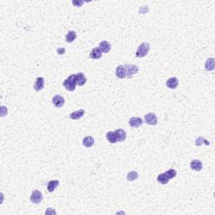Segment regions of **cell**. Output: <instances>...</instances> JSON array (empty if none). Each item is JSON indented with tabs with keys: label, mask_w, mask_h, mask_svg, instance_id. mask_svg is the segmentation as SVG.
<instances>
[{
	"label": "cell",
	"mask_w": 215,
	"mask_h": 215,
	"mask_svg": "<svg viewBox=\"0 0 215 215\" xmlns=\"http://www.w3.org/2000/svg\"><path fill=\"white\" fill-rule=\"evenodd\" d=\"M76 38V33L73 30H71L66 35V41L68 43H72L75 41Z\"/></svg>",
	"instance_id": "7402d4cb"
},
{
	"label": "cell",
	"mask_w": 215,
	"mask_h": 215,
	"mask_svg": "<svg viewBox=\"0 0 215 215\" xmlns=\"http://www.w3.org/2000/svg\"><path fill=\"white\" fill-rule=\"evenodd\" d=\"M45 87V79L44 77L42 76H40V77H37L36 78V82L35 83V86H34V88H35V91H41L42 89L44 88Z\"/></svg>",
	"instance_id": "5bb4252c"
},
{
	"label": "cell",
	"mask_w": 215,
	"mask_h": 215,
	"mask_svg": "<svg viewBox=\"0 0 215 215\" xmlns=\"http://www.w3.org/2000/svg\"><path fill=\"white\" fill-rule=\"evenodd\" d=\"M76 75H71V76L67 78L63 82V86L65 87V88L67 89V91L72 92L76 89Z\"/></svg>",
	"instance_id": "6da1fadb"
},
{
	"label": "cell",
	"mask_w": 215,
	"mask_h": 215,
	"mask_svg": "<svg viewBox=\"0 0 215 215\" xmlns=\"http://www.w3.org/2000/svg\"><path fill=\"white\" fill-rule=\"evenodd\" d=\"M115 133V135H116V138H117L118 142H123L126 139L127 134L126 132L124 131L122 129H119V130H117L114 131Z\"/></svg>",
	"instance_id": "30bf717a"
},
{
	"label": "cell",
	"mask_w": 215,
	"mask_h": 215,
	"mask_svg": "<svg viewBox=\"0 0 215 215\" xmlns=\"http://www.w3.org/2000/svg\"><path fill=\"white\" fill-rule=\"evenodd\" d=\"M142 123V119L139 117H132L130 118V120H129V124H130V127H132V128H138V127L141 126Z\"/></svg>",
	"instance_id": "ba28073f"
},
{
	"label": "cell",
	"mask_w": 215,
	"mask_h": 215,
	"mask_svg": "<svg viewBox=\"0 0 215 215\" xmlns=\"http://www.w3.org/2000/svg\"><path fill=\"white\" fill-rule=\"evenodd\" d=\"M165 173H166V175L167 176V177L170 180L172 179V178H174V177L177 176V171L174 170V169H170V170L166 171Z\"/></svg>",
	"instance_id": "d4e9b609"
},
{
	"label": "cell",
	"mask_w": 215,
	"mask_h": 215,
	"mask_svg": "<svg viewBox=\"0 0 215 215\" xmlns=\"http://www.w3.org/2000/svg\"><path fill=\"white\" fill-rule=\"evenodd\" d=\"M203 144H205L206 146H209V145H210V143H209L207 139H204L203 137H202V136L198 137V138L195 140V145H196L197 146H202Z\"/></svg>",
	"instance_id": "603a6c76"
},
{
	"label": "cell",
	"mask_w": 215,
	"mask_h": 215,
	"mask_svg": "<svg viewBox=\"0 0 215 215\" xmlns=\"http://www.w3.org/2000/svg\"><path fill=\"white\" fill-rule=\"evenodd\" d=\"M103 52L100 51V49L98 47L93 48L92 50V51L90 52V57L93 59V60H97V59H99L101 58L102 55H103Z\"/></svg>",
	"instance_id": "2e32d148"
},
{
	"label": "cell",
	"mask_w": 215,
	"mask_h": 215,
	"mask_svg": "<svg viewBox=\"0 0 215 215\" xmlns=\"http://www.w3.org/2000/svg\"><path fill=\"white\" fill-rule=\"evenodd\" d=\"M59 183H60V182H59V181L58 180L50 181V182H48L47 190L50 193H52V192H54V191L56 190V188L59 186Z\"/></svg>",
	"instance_id": "d6986e66"
},
{
	"label": "cell",
	"mask_w": 215,
	"mask_h": 215,
	"mask_svg": "<svg viewBox=\"0 0 215 215\" xmlns=\"http://www.w3.org/2000/svg\"><path fill=\"white\" fill-rule=\"evenodd\" d=\"M106 138H107L108 141L111 144H115L117 143V138H116V135H115V133L113 132V131H109L106 134Z\"/></svg>",
	"instance_id": "ffe728a7"
},
{
	"label": "cell",
	"mask_w": 215,
	"mask_h": 215,
	"mask_svg": "<svg viewBox=\"0 0 215 215\" xmlns=\"http://www.w3.org/2000/svg\"><path fill=\"white\" fill-rule=\"evenodd\" d=\"M85 114V110L84 109H80V110L75 111V112H72L69 115V117L71 119H73V120H77V119H80L81 118H82Z\"/></svg>",
	"instance_id": "8fae6325"
},
{
	"label": "cell",
	"mask_w": 215,
	"mask_h": 215,
	"mask_svg": "<svg viewBox=\"0 0 215 215\" xmlns=\"http://www.w3.org/2000/svg\"><path fill=\"white\" fill-rule=\"evenodd\" d=\"M42 200H43V195H42V193H41L39 190L33 191L31 196H30V201H31V202L35 203V204H39L40 202H41Z\"/></svg>",
	"instance_id": "5b68a950"
},
{
	"label": "cell",
	"mask_w": 215,
	"mask_h": 215,
	"mask_svg": "<svg viewBox=\"0 0 215 215\" xmlns=\"http://www.w3.org/2000/svg\"><path fill=\"white\" fill-rule=\"evenodd\" d=\"M98 48L100 49V51H101L102 52L108 53V52H109L111 50V45L109 42H108V41H102V42H100L99 45H98Z\"/></svg>",
	"instance_id": "7c38bea8"
},
{
	"label": "cell",
	"mask_w": 215,
	"mask_h": 215,
	"mask_svg": "<svg viewBox=\"0 0 215 215\" xmlns=\"http://www.w3.org/2000/svg\"><path fill=\"white\" fill-rule=\"evenodd\" d=\"M52 104L56 108H61L65 104V99L62 96L56 95L52 98Z\"/></svg>",
	"instance_id": "8992f818"
},
{
	"label": "cell",
	"mask_w": 215,
	"mask_h": 215,
	"mask_svg": "<svg viewBox=\"0 0 215 215\" xmlns=\"http://www.w3.org/2000/svg\"><path fill=\"white\" fill-rule=\"evenodd\" d=\"M138 177H139V174H138L137 171H130V172L127 174V180L130 181V182H133V181L136 180Z\"/></svg>",
	"instance_id": "cb8c5ba5"
},
{
	"label": "cell",
	"mask_w": 215,
	"mask_h": 215,
	"mask_svg": "<svg viewBox=\"0 0 215 215\" xmlns=\"http://www.w3.org/2000/svg\"><path fill=\"white\" fill-rule=\"evenodd\" d=\"M115 74L116 76L119 78L120 79H123L126 77V71H125V67L123 65H119L118 66L117 68H116V71H115Z\"/></svg>",
	"instance_id": "9c48e42d"
},
{
	"label": "cell",
	"mask_w": 215,
	"mask_h": 215,
	"mask_svg": "<svg viewBox=\"0 0 215 215\" xmlns=\"http://www.w3.org/2000/svg\"><path fill=\"white\" fill-rule=\"evenodd\" d=\"M76 84L80 87L85 85V83L87 82V78H86L84 73L79 72L76 74Z\"/></svg>",
	"instance_id": "9a60e30c"
},
{
	"label": "cell",
	"mask_w": 215,
	"mask_h": 215,
	"mask_svg": "<svg viewBox=\"0 0 215 215\" xmlns=\"http://www.w3.org/2000/svg\"><path fill=\"white\" fill-rule=\"evenodd\" d=\"M169 181H170V179L168 178L167 176L166 175L165 172L164 173H161V174L157 177V182H158L159 183L163 184V185L167 184L168 182H169Z\"/></svg>",
	"instance_id": "44dd1931"
},
{
	"label": "cell",
	"mask_w": 215,
	"mask_h": 215,
	"mask_svg": "<svg viewBox=\"0 0 215 215\" xmlns=\"http://www.w3.org/2000/svg\"><path fill=\"white\" fill-rule=\"evenodd\" d=\"M145 122L149 125H155L158 123V119L154 113H149L145 116Z\"/></svg>",
	"instance_id": "277c9868"
},
{
	"label": "cell",
	"mask_w": 215,
	"mask_h": 215,
	"mask_svg": "<svg viewBox=\"0 0 215 215\" xmlns=\"http://www.w3.org/2000/svg\"><path fill=\"white\" fill-rule=\"evenodd\" d=\"M57 51L59 55H63L66 52V49L65 48H59V49H57Z\"/></svg>",
	"instance_id": "f1b7e54d"
},
{
	"label": "cell",
	"mask_w": 215,
	"mask_h": 215,
	"mask_svg": "<svg viewBox=\"0 0 215 215\" xmlns=\"http://www.w3.org/2000/svg\"><path fill=\"white\" fill-rule=\"evenodd\" d=\"M82 145L85 147H92L94 145V139L92 138V136H86L82 139Z\"/></svg>",
	"instance_id": "e0dca14e"
},
{
	"label": "cell",
	"mask_w": 215,
	"mask_h": 215,
	"mask_svg": "<svg viewBox=\"0 0 215 215\" xmlns=\"http://www.w3.org/2000/svg\"><path fill=\"white\" fill-rule=\"evenodd\" d=\"M8 114V109L5 106H2L1 107V116L2 117H4L6 114Z\"/></svg>",
	"instance_id": "4316f807"
},
{
	"label": "cell",
	"mask_w": 215,
	"mask_h": 215,
	"mask_svg": "<svg viewBox=\"0 0 215 215\" xmlns=\"http://www.w3.org/2000/svg\"><path fill=\"white\" fill-rule=\"evenodd\" d=\"M214 58H209L208 60L206 61L205 62V69L206 71L208 72H211V71H213L214 70Z\"/></svg>",
	"instance_id": "ac0fdd59"
},
{
	"label": "cell",
	"mask_w": 215,
	"mask_h": 215,
	"mask_svg": "<svg viewBox=\"0 0 215 215\" xmlns=\"http://www.w3.org/2000/svg\"><path fill=\"white\" fill-rule=\"evenodd\" d=\"M166 87H167L168 88L170 89L177 88V87H178V85H179V80H178L177 77H175V76L171 77V78H169V79L166 81Z\"/></svg>",
	"instance_id": "52a82bcc"
},
{
	"label": "cell",
	"mask_w": 215,
	"mask_h": 215,
	"mask_svg": "<svg viewBox=\"0 0 215 215\" xmlns=\"http://www.w3.org/2000/svg\"><path fill=\"white\" fill-rule=\"evenodd\" d=\"M84 3V1H81V0H76V1H72V4L76 7H82Z\"/></svg>",
	"instance_id": "484cf974"
},
{
	"label": "cell",
	"mask_w": 215,
	"mask_h": 215,
	"mask_svg": "<svg viewBox=\"0 0 215 215\" xmlns=\"http://www.w3.org/2000/svg\"><path fill=\"white\" fill-rule=\"evenodd\" d=\"M125 71H126V76L128 78H131L134 75H135L139 72V67L135 65L129 64V65H124Z\"/></svg>",
	"instance_id": "3957f363"
},
{
	"label": "cell",
	"mask_w": 215,
	"mask_h": 215,
	"mask_svg": "<svg viewBox=\"0 0 215 215\" xmlns=\"http://www.w3.org/2000/svg\"><path fill=\"white\" fill-rule=\"evenodd\" d=\"M45 214L46 215H49V214H57V212L54 210L53 209H51V208H49V209H46V211H45Z\"/></svg>",
	"instance_id": "83f0119b"
},
{
	"label": "cell",
	"mask_w": 215,
	"mask_h": 215,
	"mask_svg": "<svg viewBox=\"0 0 215 215\" xmlns=\"http://www.w3.org/2000/svg\"><path fill=\"white\" fill-rule=\"evenodd\" d=\"M150 44L148 43H146L144 42L142 44H140L139 45V47L136 51L135 56L136 57L138 58H142V57H145L148 54V52L150 51Z\"/></svg>",
	"instance_id": "7a4b0ae2"
},
{
	"label": "cell",
	"mask_w": 215,
	"mask_h": 215,
	"mask_svg": "<svg viewBox=\"0 0 215 215\" xmlns=\"http://www.w3.org/2000/svg\"><path fill=\"white\" fill-rule=\"evenodd\" d=\"M190 167L193 171H200L202 169V163L199 160H193V161H191Z\"/></svg>",
	"instance_id": "4fadbf2b"
}]
</instances>
